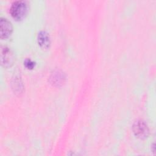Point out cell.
I'll return each instance as SVG.
<instances>
[{"mask_svg":"<svg viewBox=\"0 0 156 156\" xmlns=\"http://www.w3.org/2000/svg\"><path fill=\"white\" fill-rule=\"evenodd\" d=\"M1 38L2 39L7 38L12 32V26L11 23L5 18H1Z\"/></svg>","mask_w":156,"mask_h":156,"instance_id":"cell-4","label":"cell"},{"mask_svg":"<svg viewBox=\"0 0 156 156\" xmlns=\"http://www.w3.org/2000/svg\"><path fill=\"white\" fill-rule=\"evenodd\" d=\"M14 61V55L12 51L8 48H1V63L5 67L12 65Z\"/></svg>","mask_w":156,"mask_h":156,"instance_id":"cell-3","label":"cell"},{"mask_svg":"<svg viewBox=\"0 0 156 156\" xmlns=\"http://www.w3.org/2000/svg\"><path fill=\"white\" fill-rule=\"evenodd\" d=\"M38 43L43 49H48L51 44L49 35L45 31H41L38 35Z\"/></svg>","mask_w":156,"mask_h":156,"instance_id":"cell-5","label":"cell"},{"mask_svg":"<svg viewBox=\"0 0 156 156\" xmlns=\"http://www.w3.org/2000/svg\"><path fill=\"white\" fill-rule=\"evenodd\" d=\"M24 65L28 69H32L35 66V63L30 59H26L24 62Z\"/></svg>","mask_w":156,"mask_h":156,"instance_id":"cell-6","label":"cell"},{"mask_svg":"<svg viewBox=\"0 0 156 156\" xmlns=\"http://www.w3.org/2000/svg\"><path fill=\"white\" fill-rule=\"evenodd\" d=\"M12 17L17 20H22L27 12V5L23 1H16L12 4L10 9Z\"/></svg>","mask_w":156,"mask_h":156,"instance_id":"cell-1","label":"cell"},{"mask_svg":"<svg viewBox=\"0 0 156 156\" xmlns=\"http://www.w3.org/2000/svg\"><path fill=\"white\" fill-rule=\"evenodd\" d=\"M133 130L136 136L140 138H145L149 135V128L143 121H136L133 126Z\"/></svg>","mask_w":156,"mask_h":156,"instance_id":"cell-2","label":"cell"}]
</instances>
